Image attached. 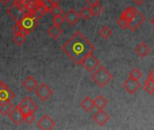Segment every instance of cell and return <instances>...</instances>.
I'll return each mask as SVG.
<instances>
[{"label": "cell", "mask_w": 154, "mask_h": 130, "mask_svg": "<svg viewBox=\"0 0 154 130\" xmlns=\"http://www.w3.org/2000/svg\"><path fill=\"white\" fill-rule=\"evenodd\" d=\"M62 52L67 54L76 64H80L84 59L95 51V46L87 39V37L77 31L62 46Z\"/></svg>", "instance_id": "1"}, {"label": "cell", "mask_w": 154, "mask_h": 130, "mask_svg": "<svg viewBox=\"0 0 154 130\" xmlns=\"http://www.w3.org/2000/svg\"><path fill=\"white\" fill-rule=\"evenodd\" d=\"M92 80L98 87L104 88L113 80V75L106 68L100 65L95 71L92 72Z\"/></svg>", "instance_id": "2"}, {"label": "cell", "mask_w": 154, "mask_h": 130, "mask_svg": "<svg viewBox=\"0 0 154 130\" xmlns=\"http://www.w3.org/2000/svg\"><path fill=\"white\" fill-rule=\"evenodd\" d=\"M21 28L25 31L28 34L34 31V29L38 26L39 22L38 19L34 16V14L31 12H25L23 18L18 22Z\"/></svg>", "instance_id": "3"}, {"label": "cell", "mask_w": 154, "mask_h": 130, "mask_svg": "<svg viewBox=\"0 0 154 130\" xmlns=\"http://www.w3.org/2000/svg\"><path fill=\"white\" fill-rule=\"evenodd\" d=\"M6 13L11 16V18L15 21L16 23H18L22 18L23 16L25 14V11L24 9L22 7V5L15 0L7 9H6Z\"/></svg>", "instance_id": "4"}, {"label": "cell", "mask_w": 154, "mask_h": 130, "mask_svg": "<svg viewBox=\"0 0 154 130\" xmlns=\"http://www.w3.org/2000/svg\"><path fill=\"white\" fill-rule=\"evenodd\" d=\"M81 65L84 67L85 70H87L88 72L92 73L100 66V62L93 53H91L84 59Z\"/></svg>", "instance_id": "5"}, {"label": "cell", "mask_w": 154, "mask_h": 130, "mask_svg": "<svg viewBox=\"0 0 154 130\" xmlns=\"http://www.w3.org/2000/svg\"><path fill=\"white\" fill-rule=\"evenodd\" d=\"M52 93H53L52 90L45 83L38 85V87L35 89V95L42 101L48 100L51 97Z\"/></svg>", "instance_id": "6"}, {"label": "cell", "mask_w": 154, "mask_h": 130, "mask_svg": "<svg viewBox=\"0 0 154 130\" xmlns=\"http://www.w3.org/2000/svg\"><path fill=\"white\" fill-rule=\"evenodd\" d=\"M123 88L129 94H134L141 88V83L138 81V80H135V79L129 77L123 83Z\"/></svg>", "instance_id": "7"}, {"label": "cell", "mask_w": 154, "mask_h": 130, "mask_svg": "<svg viewBox=\"0 0 154 130\" xmlns=\"http://www.w3.org/2000/svg\"><path fill=\"white\" fill-rule=\"evenodd\" d=\"M37 126L40 129L51 130L55 128L56 123L49 115H44L39 119V121L37 122Z\"/></svg>", "instance_id": "8"}, {"label": "cell", "mask_w": 154, "mask_h": 130, "mask_svg": "<svg viewBox=\"0 0 154 130\" xmlns=\"http://www.w3.org/2000/svg\"><path fill=\"white\" fill-rule=\"evenodd\" d=\"M92 119L99 126V127H103L105 126L108 120L110 119L109 115L103 109H98L93 116H92Z\"/></svg>", "instance_id": "9"}, {"label": "cell", "mask_w": 154, "mask_h": 130, "mask_svg": "<svg viewBox=\"0 0 154 130\" xmlns=\"http://www.w3.org/2000/svg\"><path fill=\"white\" fill-rule=\"evenodd\" d=\"M8 117L12 120V122L14 123L16 126H19L24 121V115L22 113L18 106H16L15 108H13V109L8 114Z\"/></svg>", "instance_id": "10"}, {"label": "cell", "mask_w": 154, "mask_h": 130, "mask_svg": "<svg viewBox=\"0 0 154 130\" xmlns=\"http://www.w3.org/2000/svg\"><path fill=\"white\" fill-rule=\"evenodd\" d=\"M145 20H146L145 16L141 12H138L137 11V13L135 14V15L134 16V18L130 21L129 29L132 32H135L145 22Z\"/></svg>", "instance_id": "11"}, {"label": "cell", "mask_w": 154, "mask_h": 130, "mask_svg": "<svg viewBox=\"0 0 154 130\" xmlns=\"http://www.w3.org/2000/svg\"><path fill=\"white\" fill-rule=\"evenodd\" d=\"M14 92L10 88H8L5 83L0 87V102L11 101L13 99H14Z\"/></svg>", "instance_id": "12"}, {"label": "cell", "mask_w": 154, "mask_h": 130, "mask_svg": "<svg viewBox=\"0 0 154 130\" xmlns=\"http://www.w3.org/2000/svg\"><path fill=\"white\" fill-rule=\"evenodd\" d=\"M22 7L24 9L25 12L33 13L36 7L42 3V0H16Z\"/></svg>", "instance_id": "13"}, {"label": "cell", "mask_w": 154, "mask_h": 130, "mask_svg": "<svg viewBox=\"0 0 154 130\" xmlns=\"http://www.w3.org/2000/svg\"><path fill=\"white\" fill-rule=\"evenodd\" d=\"M80 14L79 13H78L77 11H75L74 9H69L64 15V19L67 21V23L70 25V26H74L80 19Z\"/></svg>", "instance_id": "14"}, {"label": "cell", "mask_w": 154, "mask_h": 130, "mask_svg": "<svg viewBox=\"0 0 154 130\" xmlns=\"http://www.w3.org/2000/svg\"><path fill=\"white\" fill-rule=\"evenodd\" d=\"M135 52L137 55H139L141 58H144L146 56H148L151 52V48L150 46L146 43H140L139 44H137V46L134 49Z\"/></svg>", "instance_id": "15"}, {"label": "cell", "mask_w": 154, "mask_h": 130, "mask_svg": "<svg viewBox=\"0 0 154 130\" xmlns=\"http://www.w3.org/2000/svg\"><path fill=\"white\" fill-rule=\"evenodd\" d=\"M23 86L27 91L32 92L38 87V81L32 76H28L23 81Z\"/></svg>", "instance_id": "16"}, {"label": "cell", "mask_w": 154, "mask_h": 130, "mask_svg": "<svg viewBox=\"0 0 154 130\" xmlns=\"http://www.w3.org/2000/svg\"><path fill=\"white\" fill-rule=\"evenodd\" d=\"M48 12H50V10L45 6V5L43 4V1H42V3L36 7V9L34 10V12H33L32 14H34V16H35L38 20H40V19H42V18L46 14V13H48Z\"/></svg>", "instance_id": "17"}, {"label": "cell", "mask_w": 154, "mask_h": 130, "mask_svg": "<svg viewBox=\"0 0 154 130\" xmlns=\"http://www.w3.org/2000/svg\"><path fill=\"white\" fill-rule=\"evenodd\" d=\"M62 33H63V30L60 28V26H57L54 24L47 30L48 35L52 39H58L62 34Z\"/></svg>", "instance_id": "18"}, {"label": "cell", "mask_w": 154, "mask_h": 130, "mask_svg": "<svg viewBox=\"0 0 154 130\" xmlns=\"http://www.w3.org/2000/svg\"><path fill=\"white\" fill-rule=\"evenodd\" d=\"M80 106L86 112H89L95 108V103H94V100L90 97H86L85 99L82 100Z\"/></svg>", "instance_id": "19"}, {"label": "cell", "mask_w": 154, "mask_h": 130, "mask_svg": "<svg viewBox=\"0 0 154 130\" xmlns=\"http://www.w3.org/2000/svg\"><path fill=\"white\" fill-rule=\"evenodd\" d=\"M19 105H23V106H25V107L29 108L33 113H34L35 111L38 110V106H37V104H36L31 98H29V97L24 98V99L19 103Z\"/></svg>", "instance_id": "20"}, {"label": "cell", "mask_w": 154, "mask_h": 130, "mask_svg": "<svg viewBox=\"0 0 154 130\" xmlns=\"http://www.w3.org/2000/svg\"><path fill=\"white\" fill-rule=\"evenodd\" d=\"M14 105L11 101L6 102H0V114L3 116H8L10 111L13 109Z\"/></svg>", "instance_id": "21"}, {"label": "cell", "mask_w": 154, "mask_h": 130, "mask_svg": "<svg viewBox=\"0 0 154 130\" xmlns=\"http://www.w3.org/2000/svg\"><path fill=\"white\" fill-rule=\"evenodd\" d=\"M94 103H95V107L97 109H104L105 107L107 105L108 101L107 100L103 97L102 95H98L95 100H94Z\"/></svg>", "instance_id": "22"}, {"label": "cell", "mask_w": 154, "mask_h": 130, "mask_svg": "<svg viewBox=\"0 0 154 130\" xmlns=\"http://www.w3.org/2000/svg\"><path fill=\"white\" fill-rule=\"evenodd\" d=\"M137 13V10L134 7H127L124 10V12L122 13L121 16L125 17V19H127L129 22L134 18V16L135 15V14Z\"/></svg>", "instance_id": "23"}, {"label": "cell", "mask_w": 154, "mask_h": 130, "mask_svg": "<svg viewBox=\"0 0 154 130\" xmlns=\"http://www.w3.org/2000/svg\"><path fill=\"white\" fill-rule=\"evenodd\" d=\"M143 89L148 94H150V95L154 94V81L148 78V80L143 84Z\"/></svg>", "instance_id": "24"}, {"label": "cell", "mask_w": 154, "mask_h": 130, "mask_svg": "<svg viewBox=\"0 0 154 130\" xmlns=\"http://www.w3.org/2000/svg\"><path fill=\"white\" fill-rule=\"evenodd\" d=\"M79 14H80V17L85 19V20H88V19L91 18V16H93L91 9H90L89 6H84L83 8H81L80 12H79Z\"/></svg>", "instance_id": "25"}, {"label": "cell", "mask_w": 154, "mask_h": 130, "mask_svg": "<svg viewBox=\"0 0 154 130\" xmlns=\"http://www.w3.org/2000/svg\"><path fill=\"white\" fill-rule=\"evenodd\" d=\"M13 41L14 43L17 45V46H21L23 45L25 41H26V36L22 34V33H15L13 37Z\"/></svg>", "instance_id": "26"}, {"label": "cell", "mask_w": 154, "mask_h": 130, "mask_svg": "<svg viewBox=\"0 0 154 130\" xmlns=\"http://www.w3.org/2000/svg\"><path fill=\"white\" fill-rule=\"evenodd\" d=\"M99 35L103 38V39H107L112 35V31L109 27L107 26H103L100 28L99 30Z\"/></svg>", "instance_id": "27"}, {"label": "cell", "mask_w": 154, "mask_h": 130, "mask_svg": "<svg viewBox=\"0 0 154 130\" xmlns=\"http://www.w3.org/2000/svg\"><path fill=\"white\" fill-rule=\"evenodd\" d=\"M90 9H91L92 14H93L94 16H99V15L102 14V12H103V6H102L99 3L97 4V5H92V6L90 7Z\"/></svg>", "instance_id": "28"}, {"label": "cell", "mask_w": 154, "mask_h": 130, "mask_svg": "<svg viewBox=\"0 0 154 130\" xmlns=\"http://www.w3.org/2000/svg\"><path fill=\"white\" fill-rule=\"evenodd\" d=\"M117 24H118L122 29H128V28H129L130 22H129L127 19H125V17L120 16L119 19L117 20Z\"/></svg>", "instance_id": "29"}, {"label": "cell", "mask_w": 154, "mask_h": 130, "mask_svg": "<svg viewBox=\"0 0 154 130\" xmlns=\"http://www.w3.org/2000/svg\"><path fill=\"white\" fill-rule=\"evenodd\" d=\"M50 13L53 16H57V15H61L63 14V10L60 5H55V6H51Z\"/></svg>", "instance_id": "30"}, {"label": "cell", "mask_w": 154, "mask_h": 130, "mask_svg": "<svg viewBox=\"0 0 154 130\" xmlns=\"http://www.w3.org/2000/svg\"><path fill=\"white\" fill-rule=\"evenodd\" d=\"M143 76V73L140 70H138L137 68L132 70L129 73V77L133 78V79H135V80H139L141 77Z\"/></svg>", "instance_id": "31"}, {"label": "cell", "mask_w": 154, "mask_h": 130, "mask_svg": "<svg viewBox=\"0 0 154 130\" xmlns=\"http://www.w3.org/2000/svg\"><path fill=\"white\" fill-rule=\"evenodd\" d=\"M65 19H64V16L62 15H57V16H54L53 19H52V23L54 25H57V26H60L63 23H64Z\"/></svg>", "instance_id": "32"}, {"label": "cell", "mask_w": 154, "mask_h": 130, "mask_svg": "<svg viewBox=\"0 0 154 130\" xmlns=\"http://www.w3.org/2000/svg\"><path fill=\"white\" fill-rule=\"evenodd\" d=\"M18 107H19V109H20V110L22 111V113L24 115V118L26 117V116H28V115H31V114H33V112L29 109V108H27V107H25V106H23V105H18Z\"/></svg>", "instance_id": "33"}, {"label": "cell", "mask_w": 154, "mask_h": 130, "mask_svg": "<svg viewBox=\"0 0 154 130\" xmlns=\"http://www.w3.org/2000/svg\"><path fill=\"white\" fill-rule=\"evenodd\" d=\"M12 31H13L14 34H15V33H21V32H22V28H21V26L19 25V24H18V23H16V24H14V26H13Z\"/></svg>", "instance_id": "34"}, {"label": "cell", "mask_w": 154, "mask_h": 130, "mask_svg": "<svg viewBox=\"0 0 154 130\" xmlns=\"http://www.w3.org/2000/svg\"><path fill=\"white\" fill-rule=\"evenodd\" d=\"M34 119H35V117L33 116V114H31V115H28V116H26L25 118H24V121L27 123V124H32L33 121H34Z\"/></svg>", "instance_id": "35"}, {"label": "cell", "mask_w": 154, "mask_h": 130, "mask_svg": "<svg viewBox=\"0 0 154 130\" xmlns=\"http://www.w3.org/2000/svg\"><path fill=\"white\" fill-rule=\"evenodd\" d=\"M86 1H87V3H88L90 6H92V5H94L98 4L100 0H86Z\"/></svg>", "instance_id": "36"}, {"label": "cell", "mask_w": 154, "mask_h": 130, "mask_svg": "<svg viewBox=\"0 0 154 130\" xmlns=\"http://www.w3.org/2000/svg\"><path fill=\"white\" fill-rule=\"evenodd\" d=\"M50 2H51V5L52 6H55V5H60V0H49Z\"/></svg>", "instance_id": "37"}, {"label": "cell", "mask_w": 154, "mask_h": 130, "mask_svg": "<svg viewBox=\"0 0 154 130\" xmlns=\"http://www.w3.org/2000/svg\"><path fill=\"white\" fill-rule=\"evenodd\" d=\"M136 5H143L146 0H133Z\"/></svg>", "instance_id": "38"}, {"label": "cell", "mask_w": 154, "mask_h": 130, "mask_svg": "<svg viewBox=\"0 0 154 130\" xmlns=\"http://www.w3.org/2000/svg\"><path fill=\"white\" fill-rule=\"evenodd\" d=\"M148 78H150V79H152V81H154V69H152V70L151 71V72L149 73Z\"/></svg>", "instance_id": "39"}, {"label": "cell", "mask_w": 154, "mask_h": 130, "mask_svg": "<svg viewBox=\"0 0 154 130\" xmlns=\"http://www.w3.org/2000/svg\"><path fill=\"white\" fill-rule=\"evenodd\" d=\"M9 1H10V0H0V3H2L3 5H5V4H7Z\"/></svg>", "instance_id": "40"}, {"label": "cell", "mask_w": 154, "mask_h": 130, "mask_svg": "<svg viewBox=\"0 0 154 130\" xmlns=\"http://www.w3.org/2000/svg\"><path fill=\"white\" fill-rule=\"evenodd\" d=\"M151 24L153 25V27H154V16L152 18V19H151Z\"/></svg>", "instance_id": "41"}, {"label": "cell", "mask_w": 154, "mask_h": 130, "mask_svg": "<svg viewBox=\"0 0 154 130\" xmlns=\"http://www.w3.org/2000/svg\"><path fill=\"white\" fill-rule=\"evenodd\" d=\"M3 84H4V82H3V81H2L0 80V87H1V86H2Z\"/></svg>", "instance_id": "42"}, {"label": "cell", "mask_w": 154, "mask_h": 130, "mask_svg": "<svg viewBox=\"0 0 154 130\" xmlns=\"http://www.w3.org/2000/svg\"><path fill=\"white\" fill-rule=\"evenodd\" d=\"M153 32H154V29H153Z\"/></svg>", "instance_id": "43"}]
</instances>
